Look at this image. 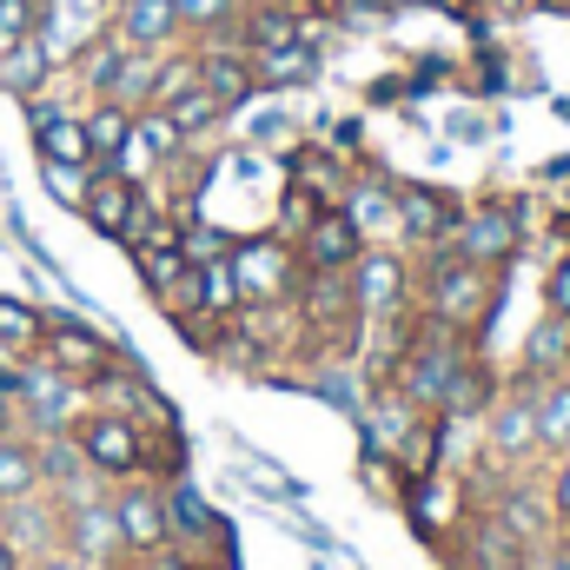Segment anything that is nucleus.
<instances>
[{"label": "nucleus", "instance_id": "obj_1", "mask_svg": "<svg viewBox=\"0 0 570 570\" xmlns=\"http://www.w3.org/2000/svg\"><path fill=\"white\" fill-rule=\"evenodd\" d=\"M491 298H498L491 266H478V259L451 253V239L425 253V273H419V312H425L431 325H444V332H464V338H471V332L491 318Z\"/></svg>", "mask_w": 570, "mask_h": 570}, {"label": "nucleus", "instance_id": "obj_2", "mask_svg": "<svg viewBox=\"0 0 570 570\" xmlns=\"http://www.w3.org/2000/svg\"><path fill=\"white\" fill-rule=\"evenodd\" d=\"M87 412V385L80 379H67V372H53L40 352H27L20 365H13V419L20 431H73V419Z\"/></svg>", "mask_w": 570, "mask_h": 570}, {"label": "nucleus", "instance_id": "obj_3", "mask_svg": "<svg viewBox=\"0 0 570 570\" xmlns=\"http://www.w3.org/2000/svg\"><path fill=\"white\" fill-rule=\"evenodd\" d=\"M352 305H358V325H392V318H412V259L399 246H365L352 259Z\"/></svg>", "mask_w": 570, "mask_h": 570}, {"label": "nucleus", "instance_id": "obj_4", "mask_svg": "<svg viewBox=\"0 0 570 570\" xmlns=\"http://www.w3.org/2000/svg\"><path fill=\"white\" fill-rule=\"evenodd\" d=\"M226 266H233V279H239V298H246V305H292V292L305 285L298 246H292V239H279V233L233 239Z\"/></svg>", "mask_w": 570, "mask_h": 570}, {"label": "nucleus", "instance_id": "obj_5", "mask_svg": "<svg viewBox=\"0 0 570 570\" xmlns=\"http://www.w3.org/2000/svg\"><path fill=\"white\" fill-rule=\"evenodd\" d=\"M73 444H80V458H87V471H94L100 484L146 478V431L134 425V419H120V412L87 405V412L73 419Z\"/></svg>", "mask_w": 570, "mask_h": 570}, {"label": "nucleus", "instance_id": "obj_6", "mask_svg": "<svg viewBox=\"0 0 570 570\" xmlns=\"http://www.w3.org/2000/svg\"><path fill=\"white\" fill-rule=\"evenodd\" d=\"M53 504H60V551H73L80 564H94V570H114L120 558H127L120 524H114V498H107V484L73 491V498H53Z\"/></svg>", "mask_w": 570, "mask_h": 570}, {"label": "nucleus", "instance_id": "obj_7", "mask_svg": "<svg viewBox=\"0 0 570 570\" xmlns=\"http://www.w3.org/2000/svg\"><path fill=\"white\" fill-rule=\"evenodd\" d=\"M518 246H524V206L518 199H491V206H471V213H458V226H451V253H464V259H478V266H504V259H518Z\"/></svg>", "mask_w": 570, "mask_h": 570}, {"label": "nucleus", "instance_id": "obj_8", "mask_svg": "<svg viewBox=\"0 0 570 570\" xmlns=\"http://www.w3.org/2000/svg\"><path fill=\"white\" fill-rule=\"evenodd\" d=\"M107 498H114V524H120L127 558H153V551L173 544V524H166V484H153V478H127V484H114Z\"/></svg>", "mask_w": 570, "mask_h": 570}, {"label": "nucleus", "instance_id": "obj_9", "mask_svg": "<svg viewBox=\"0 0 570 570\" xmlns=\"http://www.w3.org/2000/svg\"><path fill=\"white\" fill-rule=\"evenodd\" d=\"M40 358L53 365V372H67V379H80V385H94L120 352H114V338H100L94 325H80V318H60V312H47V338H40Z\"/></svg>", "mask_w": 570, "mask_h": 570}, {"label": "nucleus", "instance_id": "obj_10", "mask_svg": "<svg viewBox=\"0 0 570 570\" xmlns=\"http://www.w3.org/2000/svg\"><path fill=\"white\" fill-rule=\"evenodd\" d=\"M292 246H298V266H305V273H352V259L365 253V233L352 226L345 206H318L312 226H305Z\"/></svg>", "mask_w": 570, "mask_h": 570}, {"label": "nucleus", "instance_id": "obj_11", "mask_svg": "<svg viewBox=\"0 0 570 570\" xmlns=\"http://www.w3.org/2000/svg\"><path fill=\"white\" fill-rule=\"evenodd\" d=\"M107 33L127 47V53H173V40L186 33L179 27V13H173V0H114L107 7Z\"/></svg>", "mask_w": 570, "mask_h": 570}, {"label": "nucleus", "instance_id": "obj_12", "mask_svg": "<svg viewBox=\"0 0 570 570\" xmlns=\"http://www.w3.org/2000/svg\"><path fill=\"white\" fill-rule=\"evenodd\" d=\"M491 458L498 464H518V458H531L538 451V399H531V385H511V392H498L491 399Z\"/></svg>", "mask_w": 570, "mask_h": 570}, {"label": "nucleus", "instance_id": "obj_13", "mask_svg": "<svg viewBox=\"0 0 570 570\" xmlns=\"http://www.w3.org/2000/svg\"><path fill=\"white\" fill-rule=\"evenodd\" d=\"M140 199H146L140 179H127V173H114V166H94L80 213H87V226H94V233H107V239H127V226H134Z\"/></svg>", "mask_w": 570, "mask_h": 570}, {"label": "nucleus", "instance_id": "obj_14", "mask_svg": "<svg viewBox=\"0 0 570 570\" xmlns=\"http://www.w3.org/2000/svg\"><path fill=\"white\" fill-rule=\"evenodd\" d=\"M0 538H7L20 558L53 551V544H60V504H53V491H33V498L0 504Z\"/></svg>", "mask_w": 570, "mask_h": 570}, {"label": "nucleus", "instance_id": "obj_15", "mask_svg": "<svg viewBox=\"0 0 570 570\" xmlns=\"http://www.w3.org/2000/svg\"><path fill=\"white\" fill-rule=\"evenodd\" d=\"M199 80L226 100V107H246L259 94V73H253V53L239 40H206L199 47Z\"/></svg>", "mask_w": 570, "mask_h": 570}, {"label": "nucleus", "instance_id": "obj_16", "mask_svg": "<svg viewBox=\"0 0 570 570\" xmlns=\"http://www.w3.org/2000/svg\"><path fill=\"white\" fill-rule=\"evenodd\" d=\"M338 206L352 213V226L365 233V246H392V239H399V186H385V179H352Z\"/></svg>", "mask_w": 570, "mask_h": 570}, {"label": "nucleus", "instance_id": "obj_17", "mask_svg": "<svg viewBox=\"0 0 570 570\" xmlns=\"http://www.w3.org/2000/svg\"><path fill=\"white\" fill-rule=\"evenodd\" d=\"M458 226V206L431 186H399V239H419V246H444Z\"/></svg>", "mask_w": 570, "mask_h": 570}, {"label": "nucleus", "instance_id": "obj_18", "mask_svg": "<svg viewBox=\"0 0 570 570\" xmlns=\"http://www.w3.org/2000/svg\"><path fill=\"white\" fill-rule=\"evenodd\" d=\"M412 524L425 531V538H451L458 524H464V484L458 478H438V471H425L419 478V491H412Z\"/></svg>", "mask_w": 570, "mask_h": 570}, {"label": "nucleus", "instance_id": "obj_19", "mask_svg": "<svg viewBox=\"0 0 570 570\" xmlns=\"http://www.w3.org/2000/svg\"><path fill=\"white\" fill-rule=\"evenodd\" d=\"M292 186H305L318 206H338V199H345V186H352V166H345V153L292 146Z\"/></svg>", "mask_w": 570, "mask_h": 570}, {"label": "nucleus", "instance_id": "obj_20", "mask_svg": "<svg viewBox=\"0 0 570 570\" xmlns=\"http://www.w3.org/2000/svg\"><path fill=\"white\" fill-rule=\"evenodd\" d=\"M564 365H570V318L544 312V325L531 332V345H524V358H518V385H544V379H564Z\"/></svg>", "mask_w": 570, "mask_h": 570}, {"label": "nucleus", "instance_id": "obj_21", "mask_svg": "<svg viewBox=\"0 0 570 570\" xmlns=\"http://www.w3.org/2000/svg\"><path fill=\"white\" fill-rule=\"evenodd\" d=\"M33 491H47L40 484V451H33V431H0V504H13V498H33Z\"/></svg>", "mask_w": 570, "mask_h": 570}, {"label": "nucleus", "instance_id": "obj_22", "mask_svg": "<svg viewBox=\"0 0 570 570\" xmlns=\"http://www.w3.org/2000/svg\"><path fill=\"white\" fill-rule=\"evenodd\" d=\"M33 146H40V159H53V166H94L87 120H80L73 107H60L53 120H40V127H33Z\"/></svg>", "mask_w": 570, "mask_h": 570}, {"label": "nucleus", "instance_id": "obj_23", "mask_svg": "<svg viewBox=\"0 0 570 570\" xmlns=\"http://www.w3.org/2000/svg\"><path fill=\"white\" fill-rule=\"evenodd\" d=\"M53 80V60H47V47H40V33H27V40H13V47H0V87L13 94V100H27V94H40Z\"/></svg>", "mask_w": 570, "mask_h": 570}, {"label": "nucleus", "instance_id": "obj_24", "mask_svg": "<svg viewBox=\"0 0 570 570\" xmlns=\"http://www.w3.org/2000/svg\"><path fill=\"white\" fill-rule=\"evenodd\" d=\"M531 399H538V451L564 458L570 451V379H544V385H531Z\"/></svg>", "mask_w": 570, "mask_h": 570}, {"label": "nucleus", "instance_id": "obj_25", "mask_svg": "<svg viewBox=\"0 0 570 570\" xmlns=\"http://www.w3.org/2000/svg\"><path fill=\"white\" fill-rule=\"evenodd\" d=\"M226 114H233V107H226V100H219V94H213V87H206V80H199V87H186V94H173V100H166V120H173V127H179V134H186V140H199V134H213V127H219V120H226Z\"/></svg>", "mask_w": 570, "mask_h": 570}, {"label": "nucleus", "instance_id": "obj_26", "mask_svg": "<svg viewBox=\"0 0 570 570\" xmlns=\"http://www.w3.org/2000/svg\"><path fill=\"white\" fill-rule=\"evenodd\" d=\"M491 399H498L491 372H484L478 358H464V365H458V379H451V385H444V399H438V419H471V412H491Z\"/></svg>", "mask_w": 570, "mask_h": 570}, {"label": "nucleus", "instance_id": "obj_27", "mask_svg": "<svg viewBox=\"0 0 570 570\" xmlns=\"http://www.w3.org/2000/svg\"><path fill=\"white\" fill-rule=\"evenodd\" d=\"M253 73H259V87H292V80H312V73H318V53H312V40L253 47Z\"/></svg>", "mask_w": 570, "mask_h": 570}, {"label": "nucleus", "instance_id": "obj_28", "mask_svg": "<svg viewBox=\"0 0 570 570\" xmlns=\"http://www.w3.org/2000/svg\"><path fill=\"white\" fill-rule=\"evenodd\" d=\"M40 338H47V312L33 298H7L0 292V345L13 358H27V352H40Z\"/></svg>", "mask_w": 570, "mask_h": 570}, {"label": "nucleus", "instance_id": "obj_29", "mask_svg": "<svg viewBox=\"0 0 570 570\" xmlns=\"http://www.w3.org/2000/svg\"><path fill=\"white\" fill-rule=\"evenodd\" d=\"M80 120H87V140H94V166H114V153H120L127 134H134V107L94 100V114H80Z\"/></svg>", "mask_w": 570, "mask_h": 570}, {"label": "nucleus", "instance_id": "obj_30", "mask_svg": "<svg viewBox=\"0 0 570 570\" xmlns=\"http://www.w3.org/2000/svg\"><path fill=\"white\" fill-rule=\"evenodd\" d=\"M127 253H134V266H140V279H146L153 298L193 273V266H186V253H179V239H146V246H127Z\"/></svg>", "mask_w": 570, "mask_h": 570}, {"label": "nucleus", "instance_id": "obj_31", "mask_svg": "<svg viewBox=\"0 0 570 570\" xmlns=\"http://www.w3.org/2000/svg\"><path fill=\"white\" fill-rule=\"evenodd\" d=\"M193 279H199V312L206 318H233L246 298H239V279H233V266L226 259H206V266H193Z\"/></svg>", "mask_w": 570, "mask_h": 570}, {"label": "nucleus", "instance_id": "obj_32", "mask_svg": "<svg viewBox=\"0 0 570 570\" xmlns=\"http://www.w3.org/2000/svg\"><path fill=\"white\" fill-rule=\"evenodd\" d=\"M173 13H179L186 33H219L246 13V0H173Z\"/></svg>", "mask_w": 570, "mask_h": 570}, {"label": "nucleus", "instance_id": "obj_33", "mask_svg": "<svg viewBox=\"0 0 570 570\" xmlns=\"http://www.w3.org/2000/svg\"><path fill=\"white\" fill-rule=\"evenodd\" d=\"M179 253H186V266H206V259H226L233 239L213 219H179Z\"/></svg>", "mask_w": 570, "mask_h": 570}, {"label": "nucleus", "instance_id": "obj_34", "mask_svg": "<svg viewBox=\"0 0 570 570\" xmlns=\"http://www.w3.org/2000/svg\"><path fill=\"white\" fill-rule=\"evenodd\" d=\"M40 173H47V193H53L60 206H80V199H87L94 166H53V159H40Z\"/></svg>", "mask_w": 570, "mask_h": 570}, {"label": "nucleus", "instance_id": "obj_35", "mask_svg": "<svg viewBox=\"0 0 570 570\" xmlns=\"http://www.w3.org/2000/svg\"><path fill=\"white\" fill-rule=\"evenodd\" d=\"M312 213H318V199H312L305 186H292V179H285V199H279V239H298V233L312 226Z\"/></svg>", "mask_w": 570, "mask_h": 570}, {"label": "nucleus", "instance_id": "obj_36", "mask_svg": "<svg viewBox=\"0 0 570 570\" xmlns=\"http://www.w3.org/2000/svg\"><path fill=\"white\" fill-rule=\"evenodd\" d=\"M33 27H40V0H0V47L27 40Z\"/></svg>", "mask_w": 570, "mask_h": 570}, {"label": "nucleus", "instance_id": "obj_37", "mask_svg": "<svg viewBox=\"0 0 570 570\" xmlns=\"http://www.w3.org/2000/svg\"><path fill=\"white\" fill-rule=\"evenodd\" d=\"M544 504H551V524L570 531V451L551 464V484H544Z\"/></svg>", "mask_w": 570, "mask_h": 570}, {"label": "nucleus", "instance_id": "obj_38", "mask_svg": "<svg viewBox=\"0 0 570 570\" xmlns=\"http://www.w3.org/2000/svg\"><path fill=\"white\" fill-rule=\"evenodd\" d=\"M544 312L570 318V253H558V266H551V279H544Z\"/></svg>", "mask_w": 570, "mask_h": 570}, {"label": "nucleus", "instance_id": "obj_39", "mask_svg": "<svg viewBox=\"0 0 570 570\" xmlns=\"http://www.w3.org/2000/svg\"><path fill=\"white\" fill-rule=\"evenodd\" d=\"M27 570H94V564H80L73 551H60V544H53V551H40V558H27Z\"/></svg>", "mask_w": 570, "mask_h": 570}, {"label": "nucleus", "instance_id": "obj_40", "mask_svg": "<svg viewBox=\"0 0 570 570\" xmlns=\"http://www.w3.org/2000/svg\"><path fill=\"white\" fill-rule=\"evenodd\" d=\"M538 564L544 570H570V544H538Z\"/></svg>", "mask_w": 570, "mask_h": 570}, {"label": "nucleus", "instance_id": "obj_41", "mask_svg": "<svg viewBox=\"0 0 570 570\" xmlns=\"http://www.w3.org/2000/svg\"><path fill=\"white\" fill-rule=\"evenodd\" d=\"M13 425H20V419H13V392L0 385V431H13Z\"/></svg>", "mask_w": 570, "mask_h": 570}, {"label": "nucleus", "instance_id": "obj_42", "mask_svg": "<svg viewBox=\"0 0 570 570\" xmlns=\"http://www.w3.org/2000/svg\"><path fill=\"white\" fill-rule=\"evenodd\" d=\"M0 570H27V558H20V551H13L7 538H0Z\"/></svg>", "mask_w": 570, "mask_h": 570}, {"label": "nucleus", "instance_id": "obj_43", "mask_svg": "<svg viewBox=\"0 0 570 570\" xmlns=\"http://www.w3.org/2000/svg\"><path fill=\"white\" fill-rule=\"evenodd\" d=\"M292 7H305V13H325V7H338V0H292Z\"/></svg>", "mask_w": 570, "mask_h": 570}, {"label": "nucleus", "instance_id": "obj_44", "mask_svg": "<svg viewBox=\"0 0 570 570\" xmlns=\"http://www.w3.org/2000/svg\"><path fill=\"white\" fill-rule=\"evenodd\" d=\"M564 379H570V365H564Z\"/></svg>", "mask_w": 570, "mask_h": 570}, {"label": "nucleus", "instance_id": "obj_45", "mask_svg": "<svg viewBox=\"0 0 570 570\" xmlns=\"http://www.w3.org/2000/svg\"><path fill=\"white\" fill-rule=\"evenodd\" d=\"M564 199H570V193H564Z\"/></svg>", "mask_w": 570, "mask_h": 570}]
</instances>
